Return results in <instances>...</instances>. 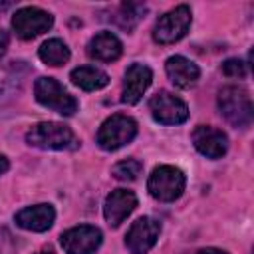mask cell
Instances as JSON below:
<instances>
[{
	"instance_id": "1",
	"label": "cell",
	"mask_w": 254,
	"mask_h": 254,
	"mask_svg": "<svg viewBox=\"0 0 254 254\" xmlns=\"http://www.w3.org/2000/svg\"><path fill=\"white\" fill-rule=\"evenodd\" d=\"M26 141L32 147L50 149V151H65V149H75L79 145V141L75 139L73 131L67 125L56 123V121L36 123L26 133Z\"/></svg>"
},
{
	"instance_id": "2",
	"label": "cell",
	"mask_w": 254,
	"mask_h": 254,
	"mask_svg": "<svg viewBox=\"0 0 254 254\" xmlns=\"http://www.w3.org/2000/svg\"><path fill=\"white\" fill-rule=\"evenodd\" d=\"M218 109L224 115V119L234 127H248L252 123V99L244 87L238 85H226L218 93Z\"/></svg>"
},
{
	"instance_id": "3",
	"label": "cell",
	"mask_w": 254,
	"mask_h": 254,
	"mask_svg": "<svg viewBox=\"0 0 254 254\" xmlns=\"http://www.w3.org/2000/svg\"><path fill=\"white\" fill-rule=\"evenodd\" d=\"M185 175L181 169L173 165H161L153 169L147 181V189L153 198L161 202H173L177 200L185 190Z\"/></svg>"
},
{
	"instance_id": "4",
	"label": "cell",
	"mask_w": 254,
	"mask_h": 254,
	"mask_svg": "<svg viewBox=\"0 0 254 254\" xmlns=\"http://www.w3.org/2000/svg\"><path fill=\"white\" fill-rule=\"evenodd\" d=\"M137 135V123L135 119L127 115H111L105 119L97 131V143L105 151H117L123 145L131 143Z\"/></svg>"
},
{
	"instance_id": "5",
	"label": "cell",
	"mask_w": 254,
	"mask_h": 254,
	"mask_svg": "<svg viewBox=\"0 0 254 254\" xmlns=\"http://www.w3.org/2000/svg\"><path fill=\"white\" fill-rule=\"evenodd\" d=\"M34 95L38 103L62 115H73L77 111V99L69 95L64 89V85L58 83L54 77H40L34 85Z\"/></svg>"
},
{
	"instance_id": "6",
	"label": "cell",
	"mask_w": 254,
	"mask_h": 254,
	"mask_svg": "<svg viewBox=\"0 0 254 254\" xmlns=\"http://www.w3.org/2000/svg\"><path fill=\"white\" fill-rule=\"evenodd\" d=\"M190 22H192L190 8L187 4H181L157 20L155 30H153V38L159 44H175L189 32Z\"/></svg>"
},
{
	"instance_id": "7",
	"label": "cell",
	"mask_w": 254,
	"mask_h": 254,
	"mask_svg": "<svg viewBox=\"0 0 254 254\" xmlns=\"http://www.w3.org/2000/svg\"><path fill=\"white\" fill-rule=\"evenodd\" d=\"M52 24H54L52 14H48L46 10L36 8V6L20 8L12 18V28L22 40H32V38L48 32L52 28Z\"/></svg>"
},
{
	"instance_id": "8",
	"label": "cell",
	"mask_w": 254,
	"mask_h": 254,
	"mask_svg": "<svg viewBox=\"0 0 254 254\" xmlns=\"http://www.w3.org/2000/svg\"><path fill=\"white\" fill-rule=\"evenodd\" d=\"M149 109H151V115L155 117V121H159L163 125H179V123L187 121V117H189L187 103L169 91L155 93L149 101Z\"/></svg>"
},
{
	"instance_id": "9",
	"label": "cell",
	"mask_w": 254,
	"mask_h": 254,
	"mask_svg": "<svg viewBox=\"0 0 254 254\" xmlns=\"http://www.w3.org/2000/svg\"><path fill=\"white\" fill-rule=\"evenodd\" d=\"M101 238L103 236L97 226L81 224V226L65 230L60 236V242H62V248L65 250V254H93L99 248Z\"/></svg>"
},
{
	"instance_id": "10",
	"label": "cell",
	"mask_w": 254,
	"mask_h": 254,
	"mask_svg": "<svg viewBox=\"0 0 254 254\" xmlns=\"http://www.w3.org/2000/svg\"><path fill=\"white\" fill-rule=\"evenodd\" d=\"M159 234H161L159 220H155L151 216H141L131 224V228L125 236V244L131 254H147L155 246Z\"/></svg>"
},
{
	"instance_id": "11",
	"label": "cell",
	"mask_w": 254,
	"mask_h": 254,
	"mask_svg": "<svg viewBox=\"0 0 254 254\" xmlns=\"http://www.w3.org/2000/svg\"><path fill=\"white\" fill-rule=\"evenodd\" d=\"M137 208V196L133 190L115 189L107 194L103 204V216L111 226H119Z\"/></svg>"
},
{
	"instance_id": "12",
	"label": "cell",
	"mask_w": 254,
	"mask_h": 254,
	"mask_svg": "<svg viewBox=\"0 0 254 254\" xmlns=\"http://www.w3.org/2000/svg\"><path fill=\"white\" fill-rule=\"evenodd\" d=\"M192 143L196 151L208 159H220L228 151V139L226 135L210 125H198L192 131Z\"/></svg>"
},
{
	"instance_id": "13",
	"label": "cell",
	"mask_w": 254,
	"mask_h": 254,
	"mask_svg": "<svg viewBox=\"0 0 254 254\" xmlns=\"http://www.w3.org/2000/svg\"><path fill=\"white\" fill-rule=\"evenodd\" d=\"M153 79V71L143 65V64H131L125 71V79H123V93H121V101L127 105H135L143 93L147 91V87L151 85Z\"/></svg>"
},
{
	"instance_id": "14",
	"label": "cell",
	"mask_w": 254,
	"mask_h": 254,
	"mask_svg": "<svg viewBox=\"0 0 254 254\" xmlns=\"http://www.w3.org/2000/svg\"><path fill=\"white\" fill-rule=\"evenodd\" d=\"M165 71L169 75V79L181 87V89H189L192 87L198 77H200V69L196 64H192L190 60L183 58V56H171L165 64Z\"/></svg>"
},
{
	"instance_id": "15",
	"label": "cell",
	"mask_w": 254,
	"mask_h": 254,
	"mask_svg": "<svg viewBox=\"0 0 254 254\" xmlns=\"http://www.w3.org/2000/svg\"><path fill=\"white\" fill-rule=\"evenodd\" d=\"M56 218V210L50 204H36V206H28L22 208L16 214V224L24 230H32V232H44L54 224Z\"/></svg>"
},
{
	"instance_id": "16",
	"label": "cell",
	"mask_w": 254,
	"mask_h": 254,
	"mask_svg": "<svg viewBox=\"0 0 254 254\" xmlns=\"http://www.w3.org/2000/svg\"><path fill=\"white\" fill-rule=\"evenodd\" d=\"M121 50H123V46H121L119 38L111 32H99L87 44L89 58H93L97 62H115L121 56Z\"/></svg>"
},
{
	"instance_id": "17",
	"label": "cell",
	"mask_w": 254,
	"mask_h": 254,
	"mask_svg": "<svg viewBox=\"0 0 254 254\" xmlns=\"http://www.w3.org/2000/svg\"><path fill=\"white\" fill-rule=\"evenodd\" d=\"M71 83L77 85L79 89L83 91H97L101 87H105L109 83V75L97 67H91V65H81V67H75L69 75Z\"/></svg>"
},
{
	"instance_id": "18",
	"label": "cell",
	"mask_w": 254,
	"mask_h": 254,
	"mask_svg": "<svg viewBox=\"0 0 254 254\" xmlns=\"http://www.w3.org/2000/svg\"><path fill=\"white\" fill-rule=\"evenodd\" d=\"M38 56H40V60H42L44 64L58 67V65H64V64L69 60L71 54H69V48H67L60 38H52V40H46V42L40 46Z\"/></svg>"
},
{
	"instance_id": "19",
	"label": "cell",
	"mask_w": 254,
	"mask_h": 254,
	"mask_svg": "<svg viewBox=\"0 0 254 254\" xmlns=\"http://www.w3.org/2000/svg\"><path fill=\"white\" fill-rule=\"evenodd\" d=\"M143 14H145V6H141V4H121L119 8H117V12H115V16H111L113 18V22L119 26V28H123V30H133L139 22H141V18H143Z\"/></svg>"
},
{
	"instance_id": "20",
	"label": "cell",
	"mask_w": 254,
	"mask_h": 254,
	"mask_svg": "<svg viewBox=\"0 0 254 254\" xmlns=\"http://www.w3.org/2000/svg\"><path fill=\"white\" fill-rule=\"evenodd\" d=\"M143 171V165L137 161V159H125V161H119L115 167H113V177L119 179V181H135Z\"/></svg>"
},
{
	"instance_id": "21",
	"label": "cell",
	"mask_w": 254,
	"mask_h": 254,
	"mask_svg": "<svg viewBox=\"0 0 254 254\" xmlns=\"http://www.w3.org/2000/svg\"><path fill=\"white\" fill-rule=\"evenodd\" d=\"M222 73L226 77H238V79H242L246 75V64L242 60H238V58H230V60H226L222 64Z\"/></svg>"
},
{
	"instance_id": "22",
	"label": "cell",
	"mask_w": 254,
	"mask_h": 254,
	"mask_svg": "<svg viewBox=\"0 0 254 254\" xmlns=\"http://www.w3.org/2000/svg\"><path fill=\"white\" fill-rule=\"evenodd\" d=\"M8 44H10V36H8V32H6V30H2V28H0V58L6 54Z\"/></svg>"
},
{
	"instance_id": "23",
	"label": "cell",
	"mask_w": 254,
	"mask_h": 254,
	"mask_svg": "<svg viewBox=\"0 0 254 254\" xmlns=\"http://www.w3.org/2000/svg\"><path fill=\"white\" fill-rule=\"evenodd\" d=\"M8 167H10V163H8V159H6L4 155H0V175H4V173L8 171Z\"/></svg>"
},
{
	"instance_id": "24",
	"label": "cell",
	"mask_w": 254,
	"mask_h": 254,
	"mask_svg": "<svg viewBox=\"0 0 254 254\" xmlns=\"http://www.w3.org/2000/svg\"><path fill=\"white\" fill-rule=\"evenodd\" d=\"M198 254H228V252H224V250H220V248H204V250H200Z\"/></svg>"
},
{
	"instance_id": "25",
	"label": "cell",
	"mask_w": 254,
	"mask_h": 254,
	"mask_svg": "<svg viewBox=\"0 0 254 254\" xmlns=\"http://www.w3.org/2000/svg\"><path fill=\"white\" fill-rule=\"evenodd\" d=\"M36 254H54L52 250H40V252H36Z\"/></svg>"
}]
</instances>
